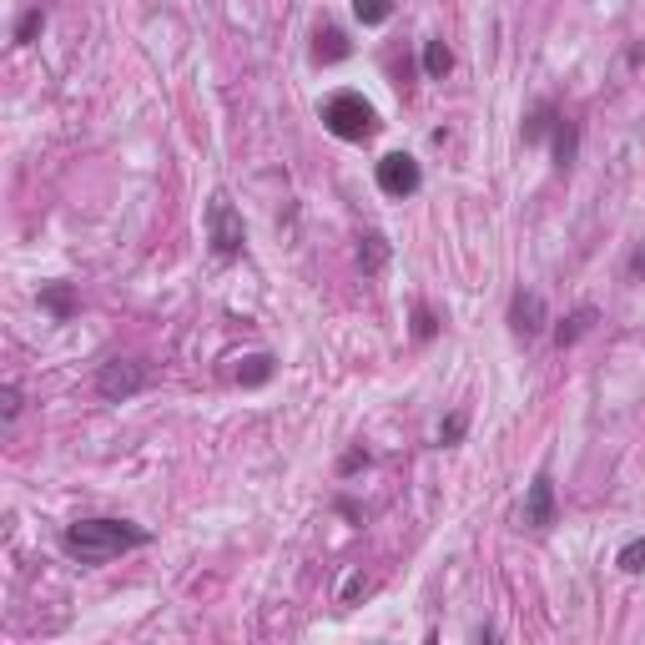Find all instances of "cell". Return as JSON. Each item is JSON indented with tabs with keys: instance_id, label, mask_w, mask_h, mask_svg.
Returning a JSON list of instances; mask_svg holds the SVG:
<instances>
[{
	"instance_id": "2",
	"label": "cell",
	"mask_w": 645,
	"mask_h": 645,
	"mask_svg": "<svg viewBox=\"0 0 645 645\" xmlns=\"http://www.w3.org/2000/svg\"><path fill=\"white\" fill-rule=\"evenodd\" d=\"M323 127H329L338 142H369V136L379 132V111L358 92H333L329 101H323Z\"/></svg>"
},
{
	"instance_id": "18",
	"label": "cell",
	"mask_w": 645,
	"mask_h": 645,
	"mask_svg": "<svg viewBox=\"0 0 645 645\" xmlns=\"http://www.w3.org/2000/svg\"><path fill=\"white\" fill-rule=\"evenodd\" d=\"M0 419H5V429L21 419V389H15V383H5V389H0Z\"/></svg>"
},
{
	"instance_id": "19",
	"label": "cell",
	"mask_w": 645,
	"mask_h": 645,
	"mask_svg": "<svg viewBox=\"0 0 645 645\" xmlns=\"http://www.w3.org/2000/svg\"><path fill=\"white\" fill-rule=\"evenodd\" d=\"M464 429H469V414H449V419L439 423V444H459Z\"/></svg>"
},
{
	"instance_id": "5",
	"label": "cell",
	"mask_w": 645,
	"mask_h": 645,
	"mask_svg": "<svg viewBox=\"0 0 645 645\" xmlns=\"http://www.w3.org/2000/svg\"><path fill=\"white\" fill-rule=\"evenodd\" d=\"M379 192L383 198H414L419 192V182H423V171H419V162L408 157V152H389V157L379 162Z\"/></svg>"
},
{
	"instance_id": "1",
	"label": "cell",
	"mask_w": 645,
	"mask_h": 645,
	"mask_svg": "<svg viewBox=\"0 0 645 645\" xmlns=\"http://www.w3.org/2000/svg\"><path fill=\"white\" fill-rule=\"evenodd\" d=\"M146 540L152 535L142 525H132V519H76V525H67V550L81 565H106V560H117L127 550H142Z\"/></svg>"
},
{
	"instance_id": "6",
	"label": "cell",
	"mask_w": 645,
	"mask_h": 645,
	"mask_svg": "<svg viewBox=\"0 0 645 645\" xmlns=\"http://www.w3.org/2000/svg\"><path fill=\"white\" fill-rule=\"evenodd\" d=\"M525 525H529V529H550V525H554V479H550V469H540V475L529 479Z\"/></svg>"
},
{
	"instance_id": "13",
	"label": "cell",
	"mask_w": 645,
	"mask_h": 645,
	"mask_svg": "<svg viewBox=\"0 0 645 645\" xmlns=\"http://www.w3.org/2000/svg\"><path fill=\"white\" fill-rule=\"evenodd\" d=\"M449 67H454L449 46H444V40H429V46H423V71H429V76H444Z\"/></svg>"
},
{
	"instance_id": "8",
	"label": "cell",
	"mask_w": 645,
	"mask_h": 645,
	"mask_svg": "<svg viewBox=\"0 0 645 645\" xmlns=\"http://www.w3.org/2000/svg\"><path fill=\"white\" fill-rule=\"evenodd\" d=\"M40 308L67 323V318L76 313V292H71V283H46V288H40Z\"/></svg>"
},
{
	"instance_id": "14",
	"label": "cell",
	"mask_w": 645,
	"mask_h": 645,
	"mask_svg": "<svg viewBox=\"0 0 645 645\" xmlns=\"http://www.w3.org/2000/svg\"><path fill=\"white\" fill-rule=\"evenodd\" d=\"M267 379H273V358H267V354H252L248 369H238V383H248V389H252V383H267Z\"/></svg>"
},
{
	"instance_id": "3",
	"label": "cell",
	"mask_w": 645,
	"mask_h": 645,
	"mask_svg": "<svg viewBox=\"0 0 645 645\" xmlns=\"http://www.w3.org/2000/svg\"><path fill=\"white\" fill-rule=\"evenodd\" d=\"M207 242H212L217 258H238L242 242H248V232H242V212L232 207L227 192H212V202H207Z\"/></svg>"
},
{
	"instance_id": "4",
	"label": "cell",
	"mask_w": 645,
	"mask_h": 645,
	"mask_svg": "<svg viewBox=\"0 0 645 645\" xmlns=\"http://www.w3.org/2000/svg\"><path fill=\"white\" fill-rule=\"evenodd\" d=\"M146 383H152L146 363H136V358H111V363H101V373H96V394H101L106 404H127L132 394H142Z\"/></svg>"
},
{
	"instance_id": "17",
	"label": "cell",
	"mask_w": 645,
	"mask_h": 645,
	"mask_svg": "<svg viewBox=\"0 0 645 645\" xmlns=\"http://www.w3.org/2000/svg\"><path fill=\"white\" fill-rule=\"evenodd\" d=\"M616 565L625 570V575H635V570H645V540H631L625 550L616 554Z\"/></svg>"
},
{
	"instance_id": "10",
	"label": "cell",
	"mask_w": 645,
	"mask_h": 645,
	"mask_svg": "<svg viewBox=\"0 0 645 645\" xmlns=\"http://www.w3.org/2000/svg\"><path fill=\"white\" fill-rule=\"evenodd\" d=\"M354 15L363 26H383V21L394 15V0H354Z\"/></svg>"
},
{
	"instance_id": "21",
	"label": "cell",
	"mask_w": 645,
	"mask_h": 645,
	"mask_svg": "<svg viewBox=\"0 0 645 645\" xmlns=\"http://www.w3.org/2000/svg\"><path fill=\"white\" fill-rule=\"evenodd\" d=\"M631 273H645V252H635L631 258Z\"/></svg>"
},
{
	"instance_id": "12",
	"label": "cell",
	"mask_w": 645,
	"mask_h": 645,
	"mask_svg": "<svg viewBox=\"0 0 645 645\" xmlns=\"http://www.w3.org/2000/svg\"><path fill=\"white\" fill-rule=\"evenodd\" d=\"M554 162H560V167L575 162V127H570V121H554Z\"/></svg>"
},
{
	"instance_id": "7",
	"label": "cell",
	"mask_w": 645,
	"mask_h": 645,
	"mask_svg": "<svg viewBox=\"0 0 645 645\" xmlns=\"http://www.w3.org/2000/svg\"><path fill=\"white\" fill-rule=\"evenodd\" d=\"M510 329L519 333V338H535V333L545 329V298L540 292H529V288H519L510 298Z\"/></svg>"
},
{
	"instance_id": "15",
	"label": "cell",
	"mask_w": 645,
	"mask_h": 645,
	"mask_svg": "<svg viewBox=\"0 0 645 645\" xmlns=\"http://www.w3.org/2000/svg\"><path fill=\"white\" fill-rule=\"evenodd\" d=\"M590 323H595V313H590V308H580V313H570L565 323H560V333H554V338H560V343H575L580 333L590 329Z\"/></svg>"
},
{
	"instance_id": "9",
	"label": "cell",
	"mask_w": 645,
	"mask_h": 645,
	"mask_svg": "<svg viewBox=\"0 0 645 645\" xmlns=\"http://www.w3.org/2000/svg\"><path fill=\"white\" fill-rule=\"evenodd\" d=\"M313 40H318V46H313L318 61H343V56H348V40H343V31H338V26H323Z\"/></svg>"
},
{
	"instance_id": "20",
	"label": "cell",
	"mask_w": 645,
	"mask_h": 645,
	"mask_svg": "<svg viewBox=\"0 0 645 645\" xmlns=\"http://www.w3.org/2000/svg\"><path fill=\"white\" fill-rule=\"evenodd\" d=\"M414 338H419V343L434 338V313H429V308H419V313H414Z\"/></svg>"
},
{
	"instance_id": "16",
	"label": "cell",
	"mask_w": 645,
	"mask_h": 645,
	"mask_svg": "<svg viewBox=\"0 0 645 645\" xmlns=\"http://www.w3.org/2000/svg\"><path fill=\"white\" fill-rule=\"evenodd\" d=\"M40 26H46V11L36 5V11H26V15H21V26H15V46H31Z\"/></svg>"
},
{
	"instance_id": "11",
	"label": "cell",
	"mask_w": 645,
	"mask_h": 645,
	"mask_svg": "<svg viewBox=\"0 0 645 645\" xmlns=\"http://www.w3.org/2000/svg\"><path fill=\"white\" fill-rule=\"evenodd\" d=\"M383 258H389V242H383L379 232H369V238H363V248H358V263H363V273H379Z\"/></svg>"
}]
</instances>
